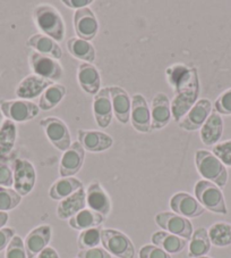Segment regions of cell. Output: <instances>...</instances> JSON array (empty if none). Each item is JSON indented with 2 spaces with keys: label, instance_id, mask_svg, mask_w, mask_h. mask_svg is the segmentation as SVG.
<instances>
[{
  "label": "cell",
  "instance_id": "cell-1",
  "mask_svg": "<svg viewBox=\"0 0 231 258\" xmlns=\"http://www.w3.org/2000/svg\"><path fill=\"white\" fill-rule=\"evenodd\" d=\"M169 84L175 89V98L171 101L172 118L179 122L197 101L199 80L196 69L185 65H173L167 70Z\"/></svg>",
  "mask_w": 231,
  "mask_h": 258
},
{
  "label": "cell",
  "instance_id": "cell-2",
  "mask_svg": "<svg viewBox=\"0 0 231 258\" xmlns=\"http://www.w3.org/2000/svg\"><path fill=\"white\" fill-rule=\"evenodd\" d=\"M33 20L43 34L53 39L56 42L64 41L66 25L63 16L57 8L47 4L39 5L33 11Z\"/></svg>",
  "mask_w": 231,
  "mask_h": 258
},
{
  "label": "cell",
  "instance_id": "cell-3",
  "mask_svg": "<svg viewBox=\"0 0 231 258\" xmlns=\"http://www.w3.org/2000/svg\"><path fill=\"white\" fill-rule=\"evenodd\" d=\"M195 165H196L199 175L206 181L224 188L228 182V172L225 166L219 158L212 154V151L199 149L195 154Z\"/></svg>",
  "mask_w": 231,
  "mask_h": 258
},
{
  "label": "cell",
  "instance_id": "cell-4",
  "mask_svg": "<svg viewBox=\"0 0 231 258\" xmlns=\"http://www.w3.org/2000/svg\"><path fill=\"white\" fill-rule=\"evenodd\" d=\"M195 198L205 208L215 214L225 215L228 213L224 197L219 186L206 180H199L194 186Z\"/></svg>",
  "mask_w": 231,
  "mask_h": 258
},
{
  "label": "cell",
  "instance_id": "cell-5",
  "mask_svg": "<svg viewBox=\"0 0 231 258\" xmlns=\"http://www.w3.org/2000/svg\"><path fill=\"white\" fill-rule=\"evenodd\" d=\"M101 243L111 256L117 258H134L135 246L128 235L119 230L102 229Z\"/></svg>",
  "mask_w": 231,
  "mask_h": 258
},
{
  "label": "cell",
  "instance_id": "cell-6",
  "mask_svg": "<svg viewBox=\"0 0 231 258\" xmlns=\"http://www.w3.org/2000/svg\"><path fill=\"white\" fill-rule=\"evenodd\" d=\"M48 140L56 149L65 153L73 142L70 141V132L64 121L58 117H46L40 121Z\"/></svg>",
  "mask_w": 231,
  "mask_h": 258
},
{
  "label": "cell",
  "instance_id": "cell-7",
  "mask_svg": "<svg viewBox=\"0 0 231 258\" xmlns=\"http://www.w3.org/2000/svg\"><path fill=\"white\" fill-rule=\"evenodd\" d=\"M29 64L33 74L50 81H59L64 77V68L57 59L32 50L29 54Z\"/></svg>",
  "mask_w": 231,
  "mask_h": 258
},
{
  "label": "cell",
  "instance_id": "cell-8",
  "mask_svg": "<svg viewBox=\"0 0 231 258\" xmlns=\"http://www.w3.org/2000/svg\"><path fill=\"white\" fill-rule=\"evenodd\" d=\"M155 223L162 229L177 237L190 240L193 235V224L188 219L173 212H160L155 215Z\"/></svg>",
  "mask_w": 231,
  "mask_h": 258
},
{
  "label": "cell",
  "instance_id": "cell-9",
  "mask_svg": "<svg viewBox=\"0 0 231 258\" xmlns=\"http://www.w3.org/2000/svg\"><path fill=\"white\" fill-rule=\"evenodd\" d=\"M0 110L12 122H28L35 118L40 113L38 105L30 100H3L0 101Z\"/></svg>",
  "mask_w": 231,
  "mask_h": 258
},
{
  "label": "cell",
  "instance_id": "cell-10",
  "mask_svg": "<svg viewBox=\"0 0 231 258\" xmlns=\"http://www.w3.org/2000/svg\"><path fill=\"white\" fill-rule=\"evenodd\" d=\"M13 179L14 190L22 197L28 196L37 183V171L33 164L26 159H16L13 164Z\"/></svg>",
  "mask_w": 231,
  "mask_h": 258
},
{
  "label": "cell",
  "instance_id": "cell-11",
  "mask_svg": "<svg viewBox=\"0 0 231 258\" xmlns=\"http://www.w3.org/2000/svg\"><path fill=\"white\" fill-rule=\"evenodd\" d=\"M212 113V102L210 99L202 98L197 100L195 105L190 108L187 114L178 122L179 127L185 131H197L201 130Z\"/></svg>",
  "mask_w": 231,
  "mask_h": 258
},
{
  "label": "cell",
  "instance_id": "cell-12",
  "mask_svg": "<svg viewBox=\"0 0 231 258\" xmlns=\"http://www.w3.org/2000/svg\"><path fill=\"white\" fill-rule=\"evenodd\" d=\"M85 150L78 141H74L72 146L63 153L59 164V174L61 177H72L82 170Z\"/></svg>",
  "mask_w": 231,
  "mask_h": 258
},
{
  "label": "cell",
  "instance_id": "cell-13",
  "mask_svg": "<svg viewBox=\"0 0 231 258\" xmlns=\"http://www.w3.org/2000/svg\"><path fill=\"white\" fill-rule=\"evenodd\" d=\"M170 208L173 213L178 214L186 219H196L205 212L197 199L187 192H177L170 198Z\"/></svg>",
  "mask_w": 231,
  "mask_h": 258
},
{
  "label": "cell",
  "instance_id": "cell-14",
  "mask_svg": "<svg viewBox=\"0 0 231 258\" xmlns=\"http://www.w3.org/2000/svg\"><path fill=\"white\" fill-rule=\"evenodd\" d=\"M74 30L79 39L91 41L95 38L99 31V22L90 7L75 11Z\"/></svg>",
  "mask_w": 231,
  "mask_h": 258
},
{
  "label": "cell",
  "instance_id": "cell-15",
  "mask_svg": "<svg viewBox=\"0 0 231 258\" xmlns=\"http://www.w3.org/2000/svg\"><path fill=\"white\" fill-rule=\"evenodd\" d=\"M86 206L88 210L108 217L112 210V204L106 191L99 181H92L86 189Z\"/></svg>",
  "mask_w": 231,
  "mask_h": 258
},
{
  "label": "cell",
  "instance_id": "cell-16",
  "mask_svg": "<svg viewBox=\"0 0 231 258\" xmlns=\"http://www.w3.org/2000/svg\"><path fill=\"white\" fill-rule=\"evenodd\" d=\"M151 131L161 130L166 127L172 118L171 102L163 92H159L153 97L151 105Z\"/></svg>",
  "mask_w": 231,
  "mask_h": 258
},
{
  "label": "cell",
  "instance_id": "cell-17",
  "mask_svg": "<svg viewBox=\"0 0 231 258\" xmlns=\"http://www.w3.org/2000/svg\"><path fill=\"white\" fill-rule=\"evenodd\" d=\"M131 122L137 132H151V109L145 97L141 93H135L132 98Z\"/></svg>",
  "mask_w": 231,
  "mask_h": 258
},
{
  "label": "cell",
  "instance_id": "cell-18",
  "mask_svg": "<svg viewBox=\"0 0 231 258\" xmlns=\"http://www.w3.org/2000/svg\"><path fill=\"white\" fill-rule=\"evenodd\" d=\"M77 138L84 150L90 153H102L110 149L113 145L112 137L102 131L78 130Z\"/></svg>",
  "mask_w": 231,
  "mask_h": 258
},
{
  "label": "cell",
  "instance_id": "cell-19",
  "mask_svg": "<svg viewBox=\"0 0 231 258\" xmlns=\"http://www.w3.org/2000/svg\"><path fill=\"white\" fill-rule=\"evenodd\" d=\"M93 115L97 125L101 128H106L112 119L113 110L111 104V96L109 87L102 88L93 99Z\"/></svg>",
  "mask_w": 231,
  "mask_h": 258
},
{
  "label": "cell",
  "instance_id": "cell-20",
  "mask_svg": "<svg viewBox=\"0 0 231 258\" xmlns=\"http://www.w3.org/2000/svg\"><path fill=\"white\" fill-rule=\"evenodd\" d=\"M51 237L52 229L48 224L40 225L38 228L30 231L24 241L28 258L37 257L43 249H46L51 241Z\"/></svg>",
  "mask_w": 231,
  "mask_h": 258
},
{
  "label": "cell",
  "instance_id": "cell-21",
  "mask_svg": "<svg viewBox=\"0 0 231 258\" xmlns=\"http://www.w3.org/2000/svg\"><path fill=\"white\" fill-rule=\"evenodd\" d=\"M52 84L53 82L50 81V80L38 77V75L35 74H30L19 83L15 93L20 99H34V98L41 96L44 90L52 86Z\"/></svg>",
  "mask_w": 231,
  "mask_h": 258
},
{
  "label": "cell",
  "instance_id": "cell-22",
  "mask_svg": "<svg viewBox=\"0 0 231 258\" xmlns=\"http://www.w3.org/2000/svg\"><path fill=\"white\" fill-rule=\"evenodd\" d=\"M111 104H112L113 115L121 124H127L131 119L132 99L123 88L112 86L109 87Z\"/></svg>",
  "mask_w": 231,
  "mask_h": 258
},
{
  "label": "cell",
  "instance_id": "cell-23",
  "mask_svg": "<svg viewBox=\"0 0 231 258\" xmlns=\"http://www.w3.org/2000/svg\"><path fill=\"white\" fill-rule=\"evenodd\" d=\"M77 81L79 87L87 95L95 96L101 90L100 73L94 65L81 63L77 69Z\"/></svg>",
  "mask_w": 231,
  "mask_h": 258
},
{
  "label": "cell",
  "instance_id": "cell-24",
  "mask_svg": "<svg viewBox=\"0 0 231 258\" xmlns=\"http://www.w3.org/2000/svg\"><path fill=\"white\" fill-rule=\"evenodd\" d=\"M85 207L86 191L82 188L69 197L60 200V203L57 206V216L59 220H69Z\"/></svg>",
  "mask_w": 231,
  "mask_h": 258
},
{
  "label": "cell",
  "instance_id": "cell-25",
  "mask_svg": "<svg viewBox=\"0 0 231 258\" xmlns=\"http://www.w3.org/2000/svg\"><path fill=\"white\" fill-rule=\"evenodd\" d=\"M28 46L33 49L34 51L42 54L44 56L52 57L55 59H61V57L64 56L63 49L60 48L58 42L55 40L49 38L48 35L38 33L34 34L28 40Z\"/></svg>",
  "mask_w": 231,
  "mask_h": 258
},
{
  "label": "cell",
  "instance_id": "cell-26",
  "mask_svg": "<svg viewBox=\"0 0 231 258\" xmlns=\"http://www.w3.org/2000/svg\"><path fill=\"white\" fill-rule=\"evenodd\" d=\"M222 132H223V119L220 114L213 112L201 127L199 136L205 146H215L216 142L221 139Z\"/></svg>",
  "mask_w": 231,
  "mask_h": 258
},
{
  "label": "cell",
  "instance_id": "cell-27",
  "mask_svg": "<svg viewBox=\"0 0 231 258\" xmlns=\"http://www.w3.org/2000/svg\"><path fill=\"white\" fill-rule=\"evenodd\" d=\"M151 240H152V244L161 248L169 255L181 252L187 246L188 242V240L177 237V235L166 232V231H157L152 234Z\"/></svg>",
  "mask_w": 231,
  "mask_h": 258
},
{
  "label": "cell",
  "instance_id": "cell-28",
  "mask_svg": "<svg viewBox=\"0 0 231 258\" xmlns=\"http://www.w3.org/2000/svg\"><path fill=\"white\" fill-rule=\"evenodd\" d=\"M84 188L82 181L76 177H60L49 189V197L53 200H63Z\"/></svg>",
  "mask_w": 231,
  "mask_h": 258
},
{
  "label": "cell",
  "instance_id": "cell-29",
  "mask_svg": "<svg viewBox=\"0 0 231 258\" xmlns=\"http://www.w3.org/2000/svg\"><path fill=\"white\" fill-rule=\"evenodd\" d=\"M17 139V127L14 122L6 119L0 126V161L5 159L12 154Z\"/></svg>",
  "mask_w": 231,
  "mask_h": 258
},
{
  "label": "cell",
  "instance_id": "cell-30",
  "mask_svg": "<svg viewBox=\"0 0 231 258\" xmlns=\"http://www.w3.org/2000/svg\"><path fill=\"white\" fill-rule=\"evenodd\" d=\"M103 221L104 217L102 215L88 210V208H84L83 211L68 220V224L74 230L84 231L92 228H99L103 223Z\"/></svg>",
  "mask_w": 231,
  "mask_h": 258
},
{
  "label": "cell",
  "instance_id": "cell-31",
  "mask_svg": "<svg viewBox=\"0 0 231 258\" xmlns=\"http://www.w3.org/2000/svg\"><path fill=\"white\" fill-rule=\"evenodd\" d=\"M67 49L70 55L79 60H84V63L92 64L96 58L95 48L93 47V44L78 37L68 40Z\"/></svg>",
  "mask_w": 231,
  "mask_h": 258
},
{
  "label": "cell",
  "instance_id": "cell-32",
  "mask_svg": "<svg viewBox=\"0 0 231 258\" xmlns=\"http://www.w3.org/2000/svg\"><path fill=\"white\" fill-rule=\"evenodd\" d=\"M211 249V241L205 228H198L193 232L189 240L188 257L199 258L206 256Z\"/></svg>",
  "mask_w": 231,
  "mask_h": 258
},
{
  "label": "cell",
  "instance_id": "cell-33",
  "mask_svg": "<svg viewBox=\"0 0 231 258\" xmlns=\"http://www.w3.org/2000/svg\"><path fill=\"white\" fill-rule=\"evenodd\" d=\"M66 92H67V90H66V87L64 84L53 83L52 86L47 88L42 95L40 96L39 108L44 110V112H48V110L55 108L64 99Z\"/></svg>",
  "mask_w": 231,
  "mask_h": 258
},
{
  "label": "cell",
  "instance_id": "cell-34",
  "mask_svg": "<svg viewBox=\"0 0 231 258\" xmlns=\"http://www.w3.org/2000/svg\"><path fill=\"white\" fill-rule=\"evenodd\" d=\"M208 238L212 244L216 247H226L231 244V224L217 222L207 230Z\"/></svg>",
  "mask_w": 231,
  "mask_h": 258
},
{
  "label": "cell",
  "instance_id": "cell-35",
  "mask_svg": "<svg viewBox=\"0 0 231 258\" xmlns=\"http://www.w3.org/2000/svg\"><path fill=\"white\" fill-rule=\"evenodd\" d=\"M101 226L81 231L77 238V246L81 250L99 247L101 243Z\"/></svg>",
  "mask_w": 231,
  "mask_h": 258
},
{
  "label": "cell",
  "instance_id": "cell-36",
  "mask_svg": "<svg viewBox=\"0 0 231 258\" xmlns=\"http://www.w3.org/2000/svg\"><path fill=\"white\" fill-rule=\"evenodd\" d=\"M22 202V196L14 189L0 186V212H10L15 210Z\"/></svg>",
  "mask_w": 231,
  "mask_h": 258
},
{
  "label": "cell",
  "instance_id": "cell-37",
  "mask_svg": "<svg viewBox=\"0 0 231 258\" xmlns=\"http://www.w3.org/2000/svg\"><path fill=\"white\" fill-rule=\"evenodd\" d=\"M5 258H28L25 250L24 240L20 235H15L8 244L5 252Z\"/></svg>",
  "mask_w": 231,
  "mask_h": 258
},
{
  "label": "cell",
  "instance_id": "cell-38",
  "mask_svg": "<svg viewBox=\"0 0 231 258\" xmlns=\"http://www.w3.org/2000/svg\"><path fill=\"white\" fill-rule=\"evenodd\" d=\"M212 154L219 158L224 166H231V140L216 144L213 147Z\"/></svg>",
  "mask_w": 231,
  "mask_h": 258
},
{
  "label": "cell",
  "instance_id": "cell-39",
  "mask_svg": "<svg viewBox=\"0 0 231 258\" xmlns=\"http://www.w3.org/2000/svg\"><path fill=\"white\" fill-rule=\"evenodd\" d=\"M214 112L221 115H231V89L221 93L214 104Z\"/></svg>",
  "mask_w": 231,
  "mask_h": 258
},
{
  "label": "cell",
  "instance_id": "cell-40",
  "mask_svg": "<svg viewBox=\"0 0 231 258\" xmlns=\"http://www.w3.org/2000/svg\"><path fill=\"white\" fill-rule=\"evenodd\" d=\"M139 258H171V256L154 244H145L140 249Z\"/></svg>",
  "mask_w": 231,
  "mask_h": 258
},
{
  "label": "cell",
  "instance_id": "cell-41",
  "mask_svg": "<svg viewBox=\"0 0 231 258\" xmlns=\"http://www.w3.org/2000/svg\"><path fill=\"white\" fill-rule=\"evenodd\" d=\"M14 184L13 170L5 163H0V186L11 188Z\"/></svg>",
  "mask_w": 231,
  "mask_h": 258
},
{
  "label": "cell",
  "instance_id": "cell-42",
  "mask_svg": "<svg viewBox=\"0 0 231 258\" xmlns=\"http://www.w3.org/2000/svg\"><path fill=\"white\" fill-rule=\"evenodd\" d=\"M78 258H112V256L104 248L95 247L92 249H85L77 253Z\"/></svg>",
  "mask_w": 231,
  "mask_h": 258
},
{
  "label": "cell",
  "instance_id": "cell-43",
  "mask_svg": "<svg viewBox=\"0 0 231 258\" xmlns=\"http://www.w3.org/2000/svg\"><path fill=\"white\" fill-rule=\"evenodd\" d=\"M16 235V231L13 228H3L0 229V252L6 249L12 239Z\"/></svg>",
  "mask_w": 231,
  "mask_h": 258
},
{
  "label": "cell",
  "instance_id": "cell-44",
  "mask_svg": "<svg viewBox=\"0 0 231 258\" xmlns=\"http://www.w3.org/2000/svg\"><path fill=\"white\" fill-rule=\"evenodd\" d=\"M93 0H63V4L69 8H74V10H82V8L88 7L91 5Z\"/></svg>",
  "mask_w": 231,
  "mask_h": 258
},
{
  "label": "cell",
  "instance_id": "cell-45",
  "mask_svg": "<svg viewBox=\"0 0 231 258\" xmlns=\"http://www.w3.org/2000/svg\"><path fill=\"white\" fill-rule=\"evenodd\" d=\"M37 258H60V257L58 255V252L55 248L47 247L39 253Z\"/></svg>",
  "mask_w": 231,
  "mask_h": 258
},
{
  "label": "cell",
  "instance_id": "cell-46",
  "mask_svg": "<svg viewBox=\"0 0 231 258\" xmlns=\"http://www.w3.org/2000/svg\"><path fill=\"white\" fill-rule=\"evenodd\" d=\"M8 220H10V215H8V213L0 212V229L5 228Z\"/></svg>",
  "mask_w": 231,
  "mask_h": 258
},
{
  "label": "cell",
  "instance_id": "cell-47",
  "mask_svg": "<svg viewBox=\"0 0 231 258\" xmlns=\"http://www.w3.org/2000/svg\"><path fill=\"white\" fill-rule=\"evenodd\" d=\"M3 123H4V114L2 113V110H0V126L3 125Z\"/></svg>",
  "mask_w": 231,
  "mask_h": 258
},
{
  "label": "cell",
  "instance_id": "cell-48",
  "mask_svg": "<svg viewBox=\"0 0 231 258\" xmlns=\"http://www.w3.org/2000/svg\"><path fill=\"white\" fill-rule=\"evenodd\" d=\"M199 258H210V257H207V256H204V257H199Z\"/></svg>",
  "mask_w": 231,
  "mask_h": 258
}]
</instances>
